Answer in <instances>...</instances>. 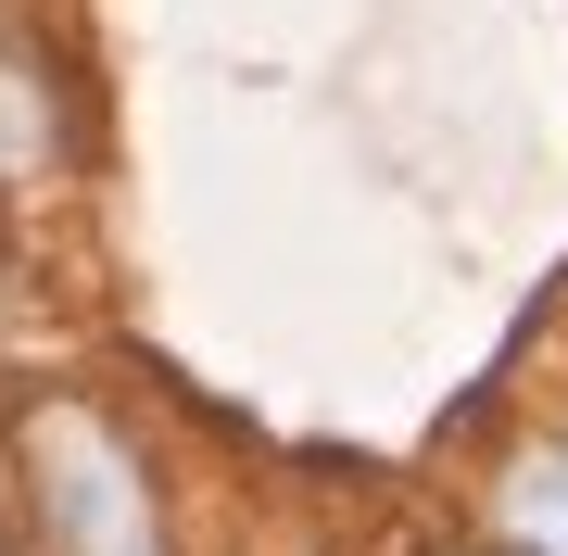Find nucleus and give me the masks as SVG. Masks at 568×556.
<instances>
[{"label":"nucleus","mask_w":568,"mask_h":556,"mask_svg":"<svg viewBox=\"0 0 568 556\" xmlns=\"http://www.w3.org/2000/svg\"><path fill=\"white\" fill-rule=\"evenodd\" d=\"M26 494H39V544L51 556H164L152 468L89 405H39L26 417Z\"/></svg>","instance_id":"f257e3e1"},{"label":"nucleus","mask_w":568,"mask_h":556,"mask_svg":"<svg viewBox=\"0 0 568 556\" xmlns=\"http://www.w3.org/2000/svg\"><path fill=\"white\" fill-rule=\"evenodd\" d=\"M493 506H506V532H518L530 556H568V443H530Z\"/></svg>","instance_id":"f03ea898"},{"label":"nucleus","mask_w":568,"mask_h":556,"mask_svg":"<svg viewBox=\"0 0 568 556\" xmlns=\"http://www.w3.org/2000/svg\"><path fill=\"white\" fill-rule=\"evenodd\" d=\"M26 165H51V89H39V63L0 51V178H26Z\"/></svg>","instance_id":"7ed1b4c3"}]
</instances>
